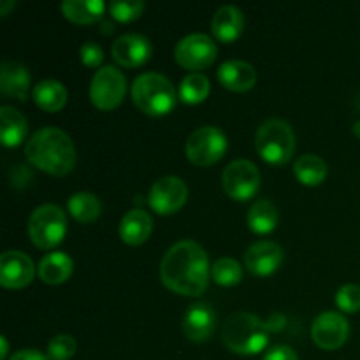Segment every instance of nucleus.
<instances>
[{"label":"nucleus","mask_w":360,"mask_h":360,"mask_svg":"<svg viewBox=\"0 0 360 360\" xmlns=\"http://www.w3.org/2000/svg\"><path fill=\"white\" fill-rule=\"evenodd\" d=\"M354 132H355V136L360 137V120H359L357 123H355V127H354Z\"/></svg>","instance_id":"38"},{"label":"nucleus","mask_w":360,"mask_h":360,"mask_svg":"<svg viewBox=\"0 0 360 360\" xmlns=\"http://www.w3.org/2000/svg\"><path fill=\"white\" fill-rule=\"evenodd\" d=\"M283 260V250L274 241H257L246 250L245 266L255 276H271Z\"/></svg>","instance_id":"15"},{"label":"nucleus","mask_w":360,"mask_h":360,"mask_svg":"<svg viewBox=\"0 0 360 360\" xmlns=\"http://www.w3.org/2000/svg\"><path fill=\"white\" fill-rule=\"evenodd\" d=\"M35 276V267L30 257L18 250H7L0 257V285L9 290L28 287Z\"/></svg>","instance_id":"13"},{"label":"nucleus","mask_w":360,"mask_h":360,"mask_svg":"<svg viewBox=\"0 0 360 360\" xmlns=\"http://www.w3.org/2000/svg\"><path fill=\"white\" fill-rule=\"evenodd\" d=\"M174 86L158 72H144L132 84V101L141 112L148 116H164L176 105Z\"/></svg>","instance_id":"4"},{"label":"nucleus","mask_w":360,"mask_h":360,"mask_svg":"<svg viewBox=\"0 0 360 360\" xmlns=\"http://www.w3.org/2000/svg\"><path fill=\"white\" fill-rule=\"evenodd\" d=\"M210 260L202 246L195 241H179L165 252L160 262L162 283L174 294L197 297L210 283Z\"/></svg>","instance_id":"1"},{"label":"nucleus","mask_w":360,"mask_h":360,"mask_svg":"<svg viewBox=\"0 0 360 360\" xmlns=\"http://www.w3.org/2000/svg\"><path fill=\"white\" fill-rule=\"evenodd\" d=\"M255 148L264 162L271 165H285L295 151V134L285 120L271 118L259 127L255 134Z\"/></svg>","instance_id":"5"},{"label":"nucleus","mask_w":360,"mask_h":360,"mask_svg":"<svg viewBox=\"0 0 360 360\" xmlns=\"http://www.w3.org/2000/svg\"><path fill=\"white\" fill-rule=\"evenodd\" d=\"M0 122H2V127H0V137H2L4 146H20L25 141V137H27V118H25L18 109L11 108V105H2V108H0Z\"/></svg>","instance_id":"22"},{"label":"nucleus","mask_w":360,"mask_h":360,"mask_svg":"<svg viewBox=\"0 0 360 360\" xmlns=\"http://www.w3.org/2000/svg\"><path fill=\"white\" fill-rule=\"evenodd\" d=\"M151 231H153V220L143 210H130L120 221V238L129 246H139L146 243Z\"/></svg>","instance_id":"20"},{"label":"nucleus","mask_w":360,"mask_h":360,"mask_svg":"<svg viewBox=\"0 0 360 360\" xmlns=\"http://www.w3.org/2000/svg\"><path fill=\"white\" fill-rule=\"evenodd\" d=\"M30 74L27 67L18 62H2L0 65V91L6 97L23 102L28 97Z\"/></svg>","instance_id":"19"},{"label":"nucleus","mask_w":360,"mask_h":360,"mask_svg":"<svg viewBox=\"0 0 360 360\" xmlns=\"http://www.w3.org/2000/svg\"><path fill=\"white\" fill-rule=\"evenodd\" d=\"M63 16L76 25H91L101 21L105 4L101 0H65L62 4Z\"/></svg>","instance_id":"23"},{"label":"nucleus","mask_w":360,"mask_h":360,"mask_svg":"<svg viewBox=\"0 0 360 360\" xmlns=\"http://www.w3.org/2000/svg\"><path fill=\"white\" fill-rule=\"evenodd\" d=\"M127 94V79L120 69L105 65L95 72L90 83L91 104L101 111H112L123 102Z\"/></svg>","instance_id":"8"},{"label":"nucleus","mask_w":360,"mask_h":360,"mask_svg":"<svg viewBox=\"0 0 360 360\" xmlns=\"http://www.w3.org/2000/svg\"><path fill=\"white\" fill-rule=\"evenodd\" d=\"M79 56H81V63L86 67H98L104 60V51H102L101 46L94 41H86L83 46L79 48Z\"/></svg>","instance_id":"33"},{"label":"nucleus","mask_w":360,"mask_h":360,"mask_svg":"<svg viewBox=\"0 0 360 360\" xmlns=\"http://www.w3.org/2000/svg\"><path fill=\"white\" fill-rule=\"evenodd\" d=\"M74 271V262L67 253L51 252L41 259L37 266V274L46 285H62L70 278Z\"/></svg>","instance_id":"21"},{"label":"nucleus","mask_w":360,"mask_h":360,"mask_svg":"<svg viewBox=\"0 0 360 360\" xmlns=\"http://www.w3.org/2000/svg\"><path fill=\"white\" fill-rule=\"evenodd\" d=\"M211 278L220 287H234L243 280V267L238 260L224 257L211 266Z\"/></svg>","instance_id":"29"},{"label":"nucleus","mask_w":360,"mask_h":360,"mask_svg":"<svg viewBox=\"0 0 360 360\" xmlns=\"http://www.w3.org/2000/svg\"><path fill=\"white\" fill-rule=\"evenodd\" d=\"M14 6H16L14 0H2V2H0V16L6 18L7 14H9V9H13Z\"/></svg>","instance_id":"36"},{"label":"nucleus","mask_w":360,"mask_h":360,"mask_svg":"<svg viewBox=\"0 0 360 360\" xmlns=\"http://www.w3.org/2000/svg\"><path fill=\"white\" fill-rule=\"evenodd\" d=\"M0 345H2V350H0V360H6L7 354H9V345H7L6 336H0Z\"/></svg>","instance_id":"37"},{"label":"nucleus","mask_w":360,"mask_h":360,"mask_svg":"<svg viewBox=\"0 0 360 360\" xmlns=\"http://www.w3.org/2000/svg\"><path fill=\"white\" fill-rule=\"evenodd\" d=\"M109 14L115 18L116 21L122 23H130V21L137 20L141 14L144 13V4L139 0H129V2H111L109 4Z\"/></svg>","instance_id":"31"},{"label":"nucleus","mask_w":360,"mask_h":360,"mask_svg":"<svg viewBox=\"0 0 360 360\" xmlns=\"http://www.w3.org/2000/svg\"><path fill=\"white\" fill-rule=\"evenodd\" d=\"M70 217L79 224H94L102 213V204L97 195L90 192H77L67 200Z\"/></svg>","instance_id":"26"},{"label":"nucleus","mask_w":360,"mask_h":360,"mask_svg":"<svg viewBox=\"0 0 360 360\" xmlns=\"http://www.w3.org/2000/svg\"><path fill=\"white\" fill-rule=\"evenodd\" d=\"M153 53V46L144 35L125 34L120 35L111 46V55L118 65L136 69L144 65Z\"/></svg>","instance_id":"14"},{"label":"nucleus","mask_w":360,"mask_h":360,"mask_svg":"<svg viewBox=\"0 0 360 360\" xmlns=\"http://www.w3.org/2000/svg\"><path fill=\"white\" fill-rule=\"evenodd\" d=\"M9 360H49L48 355H42L39 350L34 348H25V350H18L16 354L11 355Z\"/></svg>","instance_id":"35"},{"label":"nucleus","mask_w":360,"mask_h":360,"mask_svg":"<svg viewBox=\"0 0 360 360\" xmlns=\"http://www.w3.org/2000/svg\"><path fill=\"white\" fill-rule=\"evenodd\" d=\"M76 340L72 336H69V334H58V336H55L48 343L46 355H48L49 360H69L76 354Z\"/></svg>","instance_id":"30"},{"label":"nucleus","mask_w":360,"mask_h":360,"mask_svg":"<svg viewBox=\"0 0 360 360\" xmlns=\"http://www.w3.org/2000/svg\"><path fill=\"white\" fill-rule=\"evenodd\" d=\"M218 48L206 34H190L176 44L174 58L183 69L202 70L217 60Z\"/></svg>","instance_id":"10"},{"label":"nucleus","mask_w":360,"mask_h":360,"mask_svg":"<svg viewBox=\"0 0 360 360\" xmlns=\"http://www.w3.org/2000/svg\"><path fill=\"white\" fill-rule=\"evenodd\" d=\"M271 329L273 327L269 322H262L253 313L238 311L225 320L221 340L234 354L255 355L260 354L269 343Z\"/></svg>","instance_id":"3"},{"label":"nucleus","mask_w":360,"mask_h":360,"mask_svg":"<svg viewBox=\"0 0 360 360\" xmlns=\"http://www.w3.org/2000/svg\"><path fill=\"white\" fill-rule=\"evenodd\" d=\"M211 91L210 79H207L204 74L200 72H190L188 76H185L179 83L178 95L185 104H200L207 98Z\"/></svg>","instance_id":"28"},{"label":"nucleus","mask_w":360,"mask_h":360,"mask_svg":"<svg viewBox=\"0 0 360 360\" xmlns=\"http://www.w3.org/2000/svg\"><path fill=\"white\" fill-rule=\"evenodd\" d=\"M25 155L34 167L51 176L69 174L76 164V148L72 139L56 127L37 130L28 139Z\"/></svg>","instance_id":"2"},{"label":"nucleus","mask_w":360,"mask_h":360,"mask_svg":"<svg viewBox=\"0 0 360 360\" xmlns=\"http://www.w3.org/2000/svg\"><path fill=\"white\" fill-rule=\"evenodd\" d=\"M188 199V186L178 176H164L151 185L148 204L157 214H174L185 206Z\"/></svg>","instance_id":"11"},{"label":"nucleus","mask_w":360,"mask_h":360,"mask_svg":"<svg viewBox=\"0 0 360 360\" xmlns=\"http://www.w3.org/2000/svg\"><path fill=\"white\" fill-rule=\"evenodd\" d=\"M32 97H34L37 108L46 112H56L67 104L65 86L55 79H46L35 84Z\"/></svg>","instance_id":"24"},{"label":"nucleus","mask_w":360,"mask_h":360,"mask_svg":"<svg viewBox=\"0 0 360 360\" xmlns=\"http://www.w3.org/2000/svg\"><path fill=\"white\" fill-rule=\"evenodd\" d=\"M264 360H299V357L290 347H287V345H278V347L271 348L264 355Z\"/></svg>","instance_id":"34"},{"label":"nucleus","mask_w":360,"mask_h":360,"mask_svg":"<svg viewBox=\"0 0 360 360\" xmlns=\"http://www.w3.org/2000/svg\"><path fill=\"white\" fill-rule=\"evenodd\" d=\"M218 81L221 86L231 91H248L255 86L257 83V70L255 67L250 65L243 60H229L220 65L217 72Z\"/></svg>","instance_id":"17"},{"label":"nucleus","mask_w":360,"mask_h":360,"mask_svg":"<svg viewBox=\"0 0 360 360\" xmlns=\"http://www.w3.org/2000/svg\"><path fill=\"white\" fill-rule=\"evenodd\" d=\"M294 174L302 185L316 186L323 183V179L327 178V164L319 155H302L295 162Z\"/></svg>","instance_id":"27"},{"label":"nucleus","mask_w":360,"mask_h":360,"mask_svg":"<svg viewBox=\"0 0 360 360\" xmlns=\"http://www.w3.org/2000/svg\"><path fill=\"white\" fill-rule=\"evenodd\" d=\"M245 28L243 11L236 6H221L211 20V32L220 42H234Z\"/></svg>","instance_id":"18"},{"label":"nucleus","mask_w":360,"mask_h":360,"mask_svg":"<svg viewBox=\"0 0 360 360\" xmlns=\"http://www.w3.org/2000/svg\"><path fill=\"white\" fill-rule=\"evenodd\" d=\"M336 306L345 313L360 311V287L359 285H343L336 294Z\"/></svg>","instance_id":"32"},{"label":"nucleus","mask_w":360,"mask_h":360,"mask_svg":"<svg viewBox=\"0 0 360 360\" xmlns=\"http://www.w3.org/2000/svg\"><path fill=\"white\" fill-rule=\"evenodd\" d=\"M27 229L30 241L39 250H53L65 238V213L62 207L55 206V204H42L32 211Z\"/></svg>","instance_id":"6"},{"label":"nucleus","mask_w":360,"mask_h":360,"mask_svg":"<svg viewBox=\"0 0 360 360\" xmlns=\"http://www.w3.org/2000/svg\"><path fill=\"white\" fill-rule=\"evenodd\" d=\"M181 327L185 336L193 343H204L211 338L217 327V315L214 309L206 302H195L185 311L181 320Z\"/></svg>","instance_id":"16"},{"label":"nucleus","mask_w":360,"mask_h":360,"mask_svg":"<svg viewBox=\"0 0 360 360\" xmlns=\"http://www.w3.org/2000/svg\"><path fill=\"white\" fill-rule=\"evenodd\" d=\"M278 221H280V213H278V207L274 206V202H271V200H257V202L250 207L248 227L250 231L255 232V234H271V232L278 227Z\"/></svg>","instance_id":"25"},{"label":"nucleus","mask_w":360,"mask_h":360,"mask_svg":"<svg viewBox=\"0 0 360 360\" xmlns=\"http://www.w3.org/2000/svg\"><path fill=\"white\" fill-rule=\"evenodd\" d=\"M227 136L218 127H200L190 134L185 144L186 158L197 167H207L224 158L227 151Z\"/></svg>","instance_id":"7"},{"label":"nucleus","mask_w":360,"mask_h":360,"mask_svg":"<svg viewBox=\"0 0 360 360\" xmlns=\"http://www.w3.org/2000/svg\"><path fill=\"white\" fill-rule=\"evenodd\" d=\"M221 185L231 199L245 202L257 195L260 188V172L250 160H234L224 169Z\"/></svg>","instance_id":"9"},{"label":"nucleus","mask_w":360,"mask_h":360,"mask_svg":"<svg viewBox=\"0 0 360 360\" xmlns=\"http://www.w3.org/2000/svg\"><path fill=\"white\" fill-rule=\"evenodd\" d=\"M350 334L348 320L341 313L323 311L311 326V338L322 350H338L343 347Z\"/></svg>","instance_id":"12"}]
</instances>
